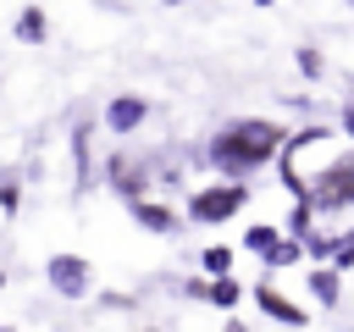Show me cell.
Wrapping results in <instances>:
<instances>
[{"instance_id": "cell-1", "label": "cell", "mask_w": 354, "mask_h": 332, "mask_svg": "<svg viewBox=\"0 0 354 332\" xmlns=\"http://www.w3.org/2000/svg\"><path fill=\"white\" fill-rule=\"evenodd\" d=\"M288 127L271 122V116H232L210 133L205 144V160L221 172V183H249L260 166H271L282 149H288Z\"/></svg>"}, {"instance_id": "cell-2", "label": "cell", "mask_w": 354, "mask_h": 332, "mask_svg": "<svg viewBox=\"0 0 354 332\" xmlns=\"http://www.w3.org/2000/svg\"><path fill=\"white\" fill-rule=\"evenodd\" d=\"M310 205H315L321 216H343V210H354V149L332 155V160L310 177Z\"/></svg>"}, {"instance_id": "cell-3", "label": "cell", "mask_w": 354, "mask_h": 332, "mask_svg": "<svg viewBox=\"0 0 354 332\" xmlns=\"http://www.w3.org/2000/svg\"><path fill=\"white\" fill-rule=\"evenodd\" d=\"M249 199H254L249 183H205V188L188 194V221H194V227H221V221L243 216Z\"/></svg>"}, {"instance_id": "cell-4", "label": "cell", "mask_w": 354, "mask_h": 332, "mask_svg": "<svg viewBox=\"0 0 354 332\" xmlns=\"http://www.w3.org/2000/svg\"><path fill=\"white\" fill-rule=\"evenodd\" d=\"M44 282H50V293H61V299H88V293H94V266H88L83 255L61 249V255L44 260Z\"/></svg>"}, {"instance_id": "cell-5", "label": "cell", "mask_w": 354, "mask_h": 332, "mask_svg": "<svg viewBox=\"0 0 354 332\" xmlns=\"http://www.w3.org/2000/svg\"><path fill=\"white\" fill-rule=\"evenodd\" d=\"M105 183L122 205H138V199H149V160H133L127 149H111L105 155Z\"/></svg>"}, {"instance_id": "cell-6", "label": "cell", "mask_w": 354, "mask_h": 332, "mask_svg": "<svg viewBox=\"0 0 354 332\" xmlns=\"http://www.w3.org/2000/svg\"><path fill=\"white\" fill-rule=\"evenodd\" d=\"M249 293H254V304H260V310H266V315H271L277 326H288V332H304V326H310V310H304L299 299H288V293H282L277 282H266V277H260V282H254Z\"/></svg>"}, {"instance_id": "cell-7", "label": "cell", "mask_w": 354, "mask_h": 332, "mask_svg": "<svg viewBox=\"0 0 354 332\" xmlns=\"http://www.w3.org/2000/svg\"><path fill=\"white\" fill-rule=\"evenodd\" d=\"M144 122H149V100H144V94H116V100L105 105V127H111L116 138L138 133Z\"/></svg>"}, {"instance_id": "cell-8", "label": "cell", "mask_w": 354, "mask_h": 332, "mask_svg": "<svg viewBox=\"0 0 354 332\" xmlns=\"http://www.w3.org/2000/svg\"><path fill=\"white\" fill-rule=\"evenodd\" d=\"M88 183H94V127L72 122V188L88 194Z\"/></svg>"}, {"instance_id": "cell-9", "label": "cell", "mask_w": 354, "mask_h": 332, "mask_svg": "<svg viewBox=\"0 0 354 332\" xmlns=\"http://www.w3.org/2000/svg\"><path fill=\"white\" fill-rule=\"evenodd\" d=\"M127 216H133L144 232H160V238H171V232L183 227V216H177L166 199H138V205H127Z\"/></svg>"}, {"instance_id": "cell-10", "label": "cell", "mask_w": 354, "mask_h": 332, "mask_svg": "<svg viewBox=\"0 0 354 332\" xmlns=\"http://www.w3.org/2000/svg\"><path fill=\"white\" fill-rule=\"evenodd\" d=\"M11 33H17L22 44H44V39H50V17H44V6H22Z\"/></svg>"}, {"instance_id": "cell-11", "label": "cell", "mask_w": 354, "mask_h": 332, "mask_svg": "<svg viewBox=\"0 0 354 332\" xmlns=\"http://www.w3.org/2000/svg\"><path fill=\"white\" fill-rule=\"evenodd\" d=\"M310 299L332 310V304L343 299V271H332V266H315V271H310Z\"/></svg>"}, {"instance_id": "cell-12", "label": "cell", "mask_w": 354, "mask_h": 332, "mask_svg": "<svg viewBox=\"0 0 354 332\" xmlns=\"http://www.w3.org/2000/svg\"><path fill=\"white\" fill-rule=\"evenodd\" d=\"M282 238H288V232H282V227H271V221H254V227H243V249H249V255H260V260H266V255H271Z\"/></svg>"}, {"instance_id": "cell-13", "label": "cell", "mask_w": 354, "mask_h": 332, "mask_svg": "<svg viewBox=\"0 0 354 332\" xmlns=\"http://www.w3.org/2000/svg\"><path fill=\"white\" fill-rule=\"evenodd\" d=\"M205 304H216V310H238V304H243V282H238V277H210Z\"/></svg>"}, {"instance_id": "cell-14", "label": "cell", "mask_w": 354, "mask_h": 332, "mask_svg": "<svg viewBox=\"0 0 354 332\" xmlns=\"http://www.w3.org/2000/svg\"><path fill=\"white\" fill-rule=\"evenodd\" d=\"M199 271L205 277H232V249L227 243H205L199 249Z\"/></svg>"}, {"instance_id": "cell-15", "label": "cell", "mask_w": 354, "mask_h": 332, "mask_svg": "<svg viewBox=\"0 0 354 332\" xmlns=\"http://www.w3.org/2000/svg\"><path fill=\"white\" fill-rule=\"evenodd\" d=\"M293 66H299V77H310V83L326 77V55H321L315 44H299V50H293Z\"/></svg>"}, {"instance_id": "cell-16", "label": "cell", "mask_w": 354, "mask_h": 332, "mask_svg": "<svg viewBox=\"0 0 354 332\" xmlns=\"http://www.w3.org/2000/svg\"><path fill=\"white\" fill-rule=\"evenodd\" d=\"M299 260H304V243H299V238H282L260 266H266V271H282V266H299Z\"/></svg>"}, {"instance_id": "cell-17", "label": "cell", "mask_w": 354, "mask_h": 332, "mask_svg": "<svg viewBox=\"0 0 354 332\" xmlns=\"http://www.w3.org/2000/svg\"><path fill=\"white\" fill-rule=\"evenodd\" d=\"M304 255H310L315 266H332V255H337V232H310V238H304Z\"/></svg>"}, {"instance_id": "cell-18", "label": "cell", "mask_w": 354, "mask_h": 332, "mask_svg": "<svg viewBox=\"0 0 354 332\" xmlns=\"http://www.w3.org/2000/svg\"><path fill=\"white\" fill-rule=\"evenodd\" d=\"M22 210V183H17V172H0V216L11 221Z\"/></svg>"}, {"instance_id": "cell-19", "label": "cell", "mask_w": 354, "mask_h": 332, "mask_svg": "<svg viewBox=\"0 0 354 332\" xmlns=\"http://www.w3.org/2000/svg\"><path fill=\"white\" fill-rule=\"evenodd\" d=\"M337 127L354 138V100H343V111H337Z\"/></svg>"}, {"instance_id": "cell-20", "label": "cell", "mask_w": 354, "mask_h": 332, "mask_svg": "<svg viewBox=\"0 0 354 332\" xmlns=\"http://www.w3.org/2000/svg\"><path fill=\"white\" fill-rule=\"evenodd\" d=\"M221 332H249V326H243V321H238V315H232V321H227V326H221Z\"/></svg>"}, {"instance_id": "cell-21", "label": "cell", "mask_w": 354, "mask_h": 332, "mask_svg": "<svg viewBox=\"0 0 354 332\" xmlns=\"http://www.w3.org/2000/svg\"><path fill=\"white\" fill-rule=\"evenodd\" d=\"M343 243H348V249H354V227H348V232H343Z\"/></svg>"}, {"instance_id": "cell-22", "label": "cell", "mask_w": 354, "mask_h": 332, "mask_svg": "<svg viewBox=\"0 0 354 332\" xmlns=\"http://www.w3.org/2000/svg\"><path fill=\"white\" fill-rule=\"evenodd\" d=\"M249 6H277V0H249Z\"/></svg>"}, {"instance_id": "cell-23", "label": "cell", "mask_w": 354, "mask_h": 332, "mask_svg": "<svg viewBox=\"0 0 354 332\" xmlns=\"http://www.w3.org/2000/svg\"><path fill=\"white\" fill-rule=\"evenodd\" d=\"M160 6H188V0H160Z\"/></svg>"}, {"instance_id": "cell-24", "label": "cell", "mask_w": 354, "mask_h": 332, "mask_svg": "<svg viewBox=\"0 0 354 332\" xmlns=\"http://www.w3.org/2000/svg\"><path fill=\"white\" fill-rule=\"evenodd\" d=\"M0 332H11V326H6V321H0Z\"/></svg>"}, {"instance_id": "cell-25", "label": "cell", "mask_w": 354, "mask_h": 332, "mask_svg": "<svg viewBox=\"0 0 354 332\" xmlns=\"http://www.w3.org/2000/svg\"><path fill=\"white\" fill-rule=\"evenodd\" d=\"M0 288H6V271H0Z\"/></svg>"}]
</instances>
